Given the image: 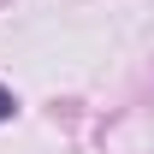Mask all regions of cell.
<instances>
[{
    "mask_svg": "<svg viewBox=\"0 0 154 154\" xmlns=\"http://www.w3.org/2000/svg\"><path fill=\"white\" fill-rule=\"evenodd\" d=\"M12 107H18V101H12V89L0 83V119H12Z\"/></svg>",
    "mask_w": 154,
    "mask_h": 154,
    "instance_id": "6da1fadb",
    "label": "cell"
}]
</instances>
